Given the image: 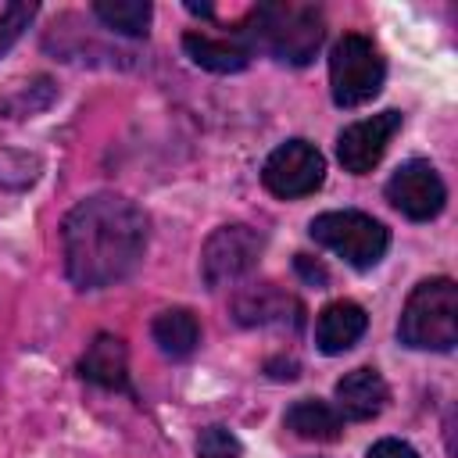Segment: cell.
Here are the masks:
<instances>
[{
  "label": "cell",
  "mask_w": 458,
  "mask_h": 458,
  "mask_svg": "<svg viewBox=\"0 0 458 458\" xmlns=\"http://www.w3.org/2000/svg\"><path fill=\"white\" fill-rule=\"evenodd\" d=\"M322 179H326V157L308 140H286V143H279L265 157V168H261L265 190L272 197H279V200L308 197V193H315L322 186Z\"/></svg>",
  "instance_id": "6"
},
{
  "label": "cell",
  "mask_w": 458,
  "mask_h": 458,
  "mask_svg": "<svg viewBox=\"0 0 458 458\" xmlns=\"http://www.w3.org/2000/svg\"><path fill=\"white\" fill-rule=\"evenodd\" d=\"M233 318L240 326H301V304L276 283H258L233 297Z\"/></svg>",
  "instance_id": "10"
},
{
  "label": "cell",
  "mask_w": 458,
  "mask_h": 458,
  "mask_svg": "<svg viewBox=\"0 0 458 458\" xmlns=\"http://www.w3.org/2000/svg\"><path fill=\"white\" fill-rule=\"evenodd\" d=\"M401 344L415 351H451L458 344V286L447 276L422 279L401 311L397 322Z\"/></svg>",
  "instance_id": "3"
},
{
  "label": "cell",
  "mask_w": 458,
  "mask_h": 458,
  "mask_svg": "<svg viewBox=\"0 0 458 458\" xmlns=\"http://www.w3.org/2000/svg\"><path fill=\"white\" fill-rule=\"evenodd\" d=\"M250 36L283 64H308L326 36V18L315 4L304 0H272L258 4L250 14Z\"/></svg>",
  "instance_id": "2"
},
{
  "label": "cell",
  "mask_w": 458,
  "mask_h": 458,
  "mask_svg": "<svg viewBox=\"0 0 458 458\" xmlns=\"http://www.w3.org/2000/svg\"><path fill=\"white\" fill-rule=\"evenodd\" d=\"M297 361L293 358H272L268 361V372H272V379H297Z\"/></svg>",
  "instance_id": "22"
},
{
  "label": "cell",
  "mask_w": 458,
  "mask_h": 458,
  "mask_svg": "<svg viewBox=\"0 0 458 458\" xmlns=\"http://www.w3.org/2000/svg\"><path fill=\"white\" fill-rule=\"evenodd\" d=\"M369 329V315L361 304L354 301H333L318 311V322H315V344L322 354H344L351 351Z\"/></svg>",
  "instance_id": "13"
},
{
  "label": "cell",
  "mask_w": 458,
  "mask_h": 458,
  "mask_svg": "<svg viewBox=\"0 0 458 458\" xmlns=\"http://www.w3.org/2000/svg\"><path fill=\"white\" fill-rule=\"evenodd\" d=\"M261 250H265V236L254 225H243V222L218 225L200 250V276L211 290L236 283L240 276H247L258 265Z\"/></svg>",
  "instance_id": "7"
},
{
  "label": "cell",
  "mask_w": 458,
  "mask_h": 458,
  "mask_svg": "<svg viewBox=\"0 0 458 458\" xmlns=\"http://www.w3.org/2000/svg\"><path fill=\"white\" fill-rule=\"evenodd\" d=\"M401 111H379V114H372V118H361V122H351L340 136H336V157H340V165H344V172H351V175H369L376 165H379V157L386 154V147H390V140L397 136V129H401Z\"/></svg>",
  "instance_id": "9"
},
{
  "label": "cell",
  "mask_w": 458,
  "mask_h": 458,
  "mask_svg": "<svg viewBox=\"0 0 458 458\" xmlns=\"http://www.w3.org/2000/svg\"><path fill=\"white\" fill-rule=\"evenodd\" d=\"M386 79V64L379 47L361 36V32H347L333 43L329 54V86H333V100L340 107H361L369 104Z\"/></svg>",
  "instance_id": "4"
},
{
  "label": "cell",
  "mask_w": 458,
  "mask_h": 458,
  "mask_svg": "<svg viewBox=\"0 0 458 458\" xmlns=\"http://www.w3.org/2000/svg\"><path fill=\"white\" fill-rule=\"evenodd\" d=\"M333 397H336V411H340V419L369 422V419H376V415L386 408L390 390H386V383H383V376H379L376 369L361 365V369L347 372L344 379H336Z\"/></svg>",
  "instance_id": "12"
},
{
  "label": "cell",
  "mask_w": 458,
  "mask_h": 458,
  "mask_svg": "<svg viewBox=\"0 0 458 458\" xmlns=\"http://www.w3.org/2000/svg\"><path fill=\"white\" fill-rule=\"evenodd\" d=\"M150 336L168 358H190L200 344V322L186 308H168L150 322Z\"/></svg>",
  "instance_id": "16"
},
{
  "label": "cell",
  "mask_w": 458,
  "mask_h": 458,
  "mask_svg": "<svg viewBox=\"0 0 458 458\" xmlns=\"http://www.w3.org/2000/svg\"><path fill=\"white\" fill-rule=\"evenodd\" d=\"M32 18H36V4H21V0H14L0 11V57L21 39V32L29 29Z\"/></svg>",
  "instance_id": "18"
},
{
  "label": "cell",
  "mask_w": 458,
  "mask_h": 458,
  "mask_svg": "<svg viewBox=\"0 0 458 458\" xmlns=\"http://www.w3.org/2000/svg\"><path fill=\"white\" fill-rule=\"evenodd\" d=\"M79 376H82L86 383L104 386V390L132 394L125 340H122V336H114V333H97V336H93V344L86 347V354L79 358Z\"/></svg>",
  "instance_id": "11"
},
{
  "label": "cell",
  "mask_w": 458,
  "mask_h": 458,
  "mask_svg": "<svg viewBox=\"0 0 458 458\" xmlns=\"http://www.w3.org/2000/svg\"><path fill=\"white\" fill-rule=\"evenodd\" d=\"M369 458H419V454H415L411 444H404L397 437H383V440H376L369 447Z\"/></svg>",
  "instance_id": "20"
},
{
  "label": "cell",
  "mask_w": 458,
  "mask_h": 458,
  "mask_svg": "<svg viewBox=\"0 0 458 458\" xmlns=\"http://www.w3.org/2000/svg\"><path fill=\"white\" fill-rule=\"evenodd\" d=\"M283 422H286V429L297 433L301 440H322V444H329V440H340V433H344L340 411H336L333 404L318 401V397L293 401V404L286 408Z\"/></svg>",
  "instance_id": "15"
},
{
  "label": "cell",
  "mask_w": 458,
  "mask_h": 458,
  "mask_svg": "<svg viewBox=\"0 0 458 458\" xmlns=\"http://www.w3.org/2000/svg\"><path fill=\"white\" fill-rule=\"evenodd\" d=\"M293 265H297V272H301L308 283H315V286H326V279H329V276H326V268H322L315 258H308V254H297V261H293Z\"/></svg>",
  "instance_id": "21"
},
{
  "label": "cell",
  "mask_w": 458,
  "mask_h": 458,
  "mask_svg": "<svg viewBox=\"0 0 458 458\" xmlns=\"http://www.w3.org/2000/svg\"><path fill=\"white\" fill-rule=\"evenodd\" d=\"M182 50L190 54L193 64H200L208 72H218V75H233V72H243L250 64V47L240 43V39H225V36L186 32Z\"/></svg>",
  "instance_id": "14"
},
{
  "label": "cell",
  "mask_w": 458,
  "mask_h": 458,
  "mask_svg": "<svg viewBox=\"0 0 458 458\" xmlns=\"http://www.w3.org/2000/svg\"><path fill=\"white\" fill-rule=\"evenodd\" d=\"M150 222L140 204L122 193H93L79 200L61 225L64 272L79 290H104L136 272L147 250Z\"/></svg>",
  "instance_id": "1"
},
{
  "label": "cell",
  "mask_w": 458,
  "mask_h": 458,
  "mask_svg": "<svg viewBox=\"0 0 458 458\" xmlns=\"http://www.w3.org/2000/svg\"><path fill=\"white\" fill-rule=\"evenodd\" d=\"M93 14L104 21V29L118 36H147L154 7L147 0H97Z\"/></svg>",
  "instance_id": "17"
},
{
  "label": "cell",
  "mask_w": 458,
  "mask_h": 458,
  "mask_svg": "<svg viewBox=\"0 0 458 458\" xmlns=\"http://www.w3.org/2000/svg\"><path fill=\"white\" fill-rule=\"evenodd\" d=\"M311 240L329 247L336 258H344L347 265L354 268H372L383 261L386 247H390V233L383 222H376L372 215L365 211H326L318 218H311L308 225Z\"/></svg>",
  "instance_id": "5"
},
{
  "label": "cell",
  "mask_w": 458,
  "mask_h": 458,
  "mask_svg": "<svg viewBox=\"0 0 458 458\" xmlns=\"http://www.w3.org/2000/svg\"><path fill=\"white\" fill-rule=\"evenodd\" d=\"M386 200L411 222H429L444 211V200H447V186L440 179V172L422 161V157H411L404 161L390 179H386Z\"/></svg>",
  "instance_id": "8"
},
{
  "label": "cell",
  "mask_w": 458,
  "mask_h": 458,
  "mask_svg": "<svg viewBox=\"0 0 458 458\" xmlns=\"http://www.w3.org/2000/svg\"><path fill=\"white\" fill-rule=\"evenodd\" d=\"M240 440L225 426H208L197 437V458H240Z\"/></svg>",
  "instance_id": "19"
}]
</instances>
